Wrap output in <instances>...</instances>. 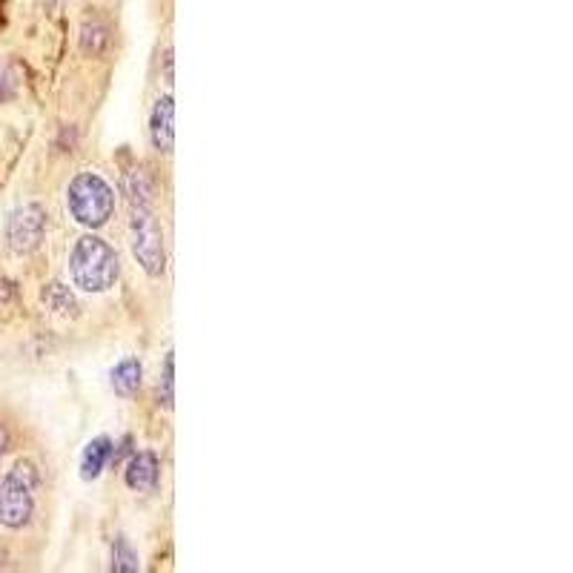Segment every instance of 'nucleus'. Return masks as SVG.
<instances>
[{"instance_id": "f257e3e1", "label": "nucleus", "mask_w": 573, "mask_h": 573, "mask_svg": "<svg viewBox=\"0 0 573 573\" xmlns=\"http://www.w3.org/2000/svg\"><path fill=\"white\" fill-rule=\"evenodd\" d=\"M69 273L75 287H81L86 293H104L118 278V253L107 241L84 235L69 255Z\"/></svg>"}, {"instance_id": "f03ea898", "label": "nucleus", "mask_w": 573, "mask_h": 573, "mask_svg": "<svg viewBox=\"0 0 573 573\" xmlns=\"http://www.w3.org/2000/svg\"><path fill=\"white\" fill-rule=\"evenodd\" d=\"M66 204L72 215L84 224V227H104L109 215L115 210V192L107 181L95 172H81L72 178L69 192H66Z\"/></svg>"}, {"instance_id": "7ed1b4c3", "label": "nucleus", "mask_w": 573, "mask_h": 573, "mask_svg": "<svg viewBox=\"0 0 573 573\" xmlns=\"http://www.w3.org/2000/svg\"><path fill=\"white\" fill-rule=\"evenodd\" d=\"M38 482V473L29 462H18L9 476L0 479V522L6 528H23L32 519V488Z\"/></svg>"}, {"instance_id": "20e7f679", "label": "nucleus", "mask_w": 573, "mask_h": 573, "mask_svg": "<svg viewBox=\"0 0 573 573\" xmlns=\"http://www.w3.org/2000/svg\"><path fill=\"white\" fill-rule=\"evenodd\" d=\"M132 207V253L141 261L149 276L164 273V241L158 221L149 210V204H129Z\"/></svg>"}, {"instance_id": "39448f33", "label": "nucleus", "mask_w": 573, "mask_h": 573, "mask_svg": "<svg viewBox=\"0 0 573 573\" xmlns=\"http://www.w3.org/2000/svg\"><path fill=\"white\" fill-rule=\"evenodd\" d=\"M43 230H46V213L38 204H29L15 213L12 224H9V241L18 253H29L41 244Z\"/></svg>"}, {"instance_id": "423d86ee", "label": "nucleus", "mask_w": 573, "mask_h": 573, "mask_svg": "<svg viewBox=\"0 0 573 573\" xmlns=\"http://www.w3.org/2000/svg\"><path fill=\"white\" fill-rule=\"evenodd\" d=\"M172 112H175V104H172L170 95H164L155 109H152V121H149V135H152V144L161 152H172V141H175V129H172Z\"/></svg>"}, {"instance_id": "0eeeda50", "label": "nucleus", "mask_w": 573, "mask_h": 573, "mask_svg": "<svg viewBox=\"0 0 573 573\" xmlns=\"http://www.w3.org/2000/svg\"><path fill=\"white\" fill-rule=\"evenodd\" d=\"M158 482V459L152 453H138L127 467V485L138 493H147Z\"/></svg>"}, {"instance_id": "6e6552de", "label": "nucleus", "mask_w": 573, "mask_h": 573, "mask_svg": "<svg viewBox=\"0 0 573 573\" xmlns=\"http://www.w3.org/2000/svg\"><path fill=\"white\" fill-rule=\"evenodd\" d=\"M109 456H112V442H109L107 436L89 442V447L84 450V459H81V476L84 479H98L101 470L107 467Z\"/></svg>"}, {"instance_id": "1a4fd4ad", "label": "nucleus", "mask_w": 573, "mask_h": 573, "mask_svg": "<svg viewBox=\"0 0 573 573\" xmlns=\"http://www.w3.org/2000/svg\"><path fill=\"white\" fill-rule=\"evenodd\" d=\"M112 387H115V393H121V396H132V393L141 387V364L135 359L121 361V364L112 370Z\"/></svg>"}, {"instance_id": "9d476101", "label": "nucleus", "mask_w": 573, "mask_h": 573, "mask_svg": "<svg viewBox=\"0 0 573 573\" xmlns=\"http://www.w3.org/2000/svg\"><path fill=\"white\" fill-rule=\"evenodd\" d=\"M112 553H115V562H112V568H115V571H121V573L138 571V556L132 553L127 539H115V548H112Z\"/></svg>"}, {"instance_id": "9b49d317", "label": "nucleus", "mask_w": 573, "mask_h": 573, "mask_svg": "<svg viewBox=\"0 0 573 573\" xmlns=\"http://www.w3.org/2000/svg\"><path fill=\"white\" fill-rule=\"evenodd\" d=\"M172 370H175V359H172V353L167 356V364H164V404L172 407Z\"/></svg>"}, {"instance_id": "f8f14e48", "label": "nucleus", "mask_w": 573, "mask_h": 573, "mask_svg": "<svg viewBox=\"0 0 573 573\" xmlns=\"http://www.w3.org/2000/svg\"><path fill=\"white\" fill-rule=\"evenodd\" d=\"M6 445H9V436H6V430L0 427V453L6 450Z\"/></svg>"}, {"instance_id": "ddd939ff", "label": "nucleus", "mask_w": 573, "mask_h": 573, "mask_svg": "<svg viewBox=\"0 0 573 573\" xmlns=\"http://www.w3.org/2000/svg\"><path fill=\"white\" fill-rule=\"evenodd\" d=\"M6 293H9V290H6V284H3V281H0V301H3V298H6Z\"/></svg>"}]
</instances>
